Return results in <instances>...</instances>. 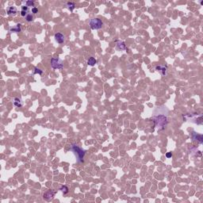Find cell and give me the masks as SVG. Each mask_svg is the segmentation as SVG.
I'll list each match as a JSON object with an SVG mask.
<instances>
[{
	"label": "cell",
	"instance_id": "3957f363",
	"mask_svg": "<svg viewBox=\"0 0 203 203\" xmlns=\"http://www.w3.org/2000/svg\"><path fill=\"white\" fill-rule=\"evenodd\" d=\"M89 25L91 29H100L102 25H103V22L101 19L99 18H93V19H90V22H89Z\"/></svg>",
	"mask_w": 203,
	"mask_h": 203
},
{
	"label": "cell",
	"instance_id": "d6986e66",
	"mask_svg": "<svg viewBox=\"0 0 203 203\" xmlns=\"http://www.w3.org/2000/svg\"><path fill=\"white\" fill-rule=\"evenodd\" d=\"M34 5V1H26L25 2V6H33Z\"/></svg>",
	"mask_w": 203,
	"mask_h": 203
},
{
	"label": "cell",
	"instance_id": "9a60e30c",
	"mask_svg": "<svg viewBox=\"0 0 203 203\" xmlns=\"http://www.w3.org/2000/svg\"><path fill=\"white\" fill-rule=\"evenodd\" d=\"M96 63H97V61L95 60V58H94V57H90L87 60V64L90 65V66H94Z\"/></svg>",
	"mask_w": 203,
	"mask_h": 203
},
{
	"label": "cell",
	"instance_id": "5bb4252c",
	"mask_svg": "<svg viewBox=\"0 0 203 203\" xmlns=\"http://www.w3.org/2000/svg\"><path fill=\"white\" fill-rule=\"evenodd\" d=\"M66 6L68 10H70L71 12H72L74 10V9L75 8V3H72V2H69V3H66Z\"/></svg>",
	"mask_w": 203,
	"mask_h": 203
},
{
	"label": "cell",
	"instance_id": "8992f818",
	"mask_svg": "<svg viewBox=\"0 0 203 203\" xmlns=\"http://www.w3.org/2000/svg\"><path fill=\"white\" fill-rule=\"evenodd\" d=\"M116 44V49L118 50H125L126 49V45L125 41H121V40H116L115 41Z\"/></svg>",
	"mask_w": 203,
	"mask_h": 203
},
{
	"label": "cell",
	"instance_id": "ba28073f",
	"mask_svg": "<svg viewBox=\"0 0 203 203\" xmlns=\"http://www.w3.org/2000/svg\"><path fill=\"white\" fill-rule=\"evenodd\" d=\"M192 138L194 140L198 141L200 144H202V142H203V136L195 133V132H193V133H192Z\"/></svg>",
	"mask_w": 203,
	"mask_h": 203
},
{
	"label": "cell",
	"instance_id": "52a82bcc",
	"mask_svg": "<svg viewBox=\"0 0 203 203\" xmlns=\"http://www.w3.org/2000/svg\"><path fill=\"white\" fill-rule=\"evenodd\" d=\"M155 70L157 71H160V74L163 76H165L167 74V66H161V65H159V66L155 67Z\"/></svg>",
	"mask_w": 203,
	"mask_h": 203
},
{
	"label": "cell",
	"instance_id": "44dd1931",
	"mask_svg": "<svg viewBox=\"0 0 203 203\" xmlns=\"http://www.w3.org/2000/svg\"><path fill=\"white\" fill-rule=\"evenodd\" d=\"M171 156H172V153L171 152H167L166 154V157H167V158H171Z\"/></svg>",
	"mask_w": 203,
	"mask_h": 203
},
{
	"label": "cell",
	"instance_id": "ffe728a7",
	"mask_svg": "<svg viewBox=\"0 0 203 203\" xmlns=\"http://www.w3.org/2000/svg\"><path fill=\"white\" fill-rule=\"evenodd\" d=\"M32 13H33V14H37V13H38V9L37 7H33L32 8Z\"/></svg>",
	"mask_w": 203,
	"mask_h": 203
},
{
	"label": "cell",
	"instance_id": "6da1fadb",
	"mask_svg": "<svg viewBox=\"0 0 203 203\" xmlns=\"http://www.w3.org/2000/svg\"><path fill=\"white\" fill-rule=\"evenodd\" d=\"M71 151L74 153V155L76 157V160L79 163H82L83 162V158L84 155L86 154V151L83 150V148H81L80 147H79L76 145H73L71 147Z\"/></svg>",
	"mask_w": 203,
	"mask_h": 203
},
{
	"label": "cell",
	"instance_id": "ac0fdd59",
	"mask_svg": "<svg viewBox=\"0 0 203 203\" xmlns=\"http://www.w3.org/2000/svg\"><path fill=\"white\" fill-rule=\"evenodd\" d=\"M25 19L27 22H32L33 19H34V17H33L32 14H27V16L25 17Z\"/></svg>",
	"mask_w": 203,
	"mask_h": 203
},
{
	"label": "cell",
	"instance_id": "8fae6325",
	"mask_svg": "<svg viewBox=\"0 0 203 203\" xmlns=\"http://www.w3.org/2000/svg\"><path fill=\"white\" fill-rule=\"evenodd\" d=\"M18 10L15 6H9L6 9V13H7L8 15H15L17 13Z\"/></svg>",
	"mask_w": 203,
	"mask_h": 203
},
{
	"label": "cell",
	"instance_id": "2e32d148",
	"mask_svg": "<svg viewBox=\"0 0 203 203\" xmlns=\"http://www.w3.org/2000/svg\"><path fill=\"white\" fill-rule=\"evenodd\" d=\"M43 73V71L41 70L40 68H34V75H36V74H38V75H41Z\"/></svg>",
	"mask_w": 203,
	"mask_h": 203
},
{
	"label": "cell",
	"instance_id": "7c38bea8",
	"mask_svg": "<svg viewBox=\"0 0 203 203\" xmlns=\"http://www.w3.org/2000/svg\"><path fill=\"white\" fill-rule=\"evenodd\" d=\"M29 8L27 6H22V10H21V15L22 17H26L27 14H29Z\"/></svg>",
	"mask_w": 203,
	"mask_h": 203
},
{
	"label": "cell",
	"instance_id": "30bf717a",
	"mask_svg": "<svg viewBox=\"0 0 203 203\" xmlns=\"http://www.w3.org/2000/svg\"><path fill=\"white\" fill-rule=\"evenodd\" d=\"M55 39H56V41L58 42V43H63L65 40V37L64 36V34H60V33H57V34H55Z\"/></svg>",
	"mask_w": 203,
	"mask_h": 203
},
{
	"label": "cell",
	"instance_id": "5b68a950",
	"mask_svg": "<svg viewBox=\"0 0 203 203\" xmlns=\"http://www.w3.org/2000/svg\"><path fill=\"white\" fill-rule=\"evenodd\" d=\"M56 193V191H54V190H49V191H47L43 194V198L44 200H46L47 201H49L53 198Z\"/></svg>",
	"mask_w": 203,
	"mask_h": 203
},
{
	"label": "cell",
	"instance_id": "4fadbf2b",
	"mask_svg": "<svg viewBox=\"0 0 203 203\" xmlns=\"http://www.w3.org/2000/svg\"><path fill=\"white\" fill-rule=\"evenodd\" d=\"M13 102H14V105L17 107H22L23 106V102L21 99L19 98H14L13 99Z\"/></svg>",
	"mask_w": 203,
	"mask_h": 203
},
{
	"label": "cell",
	"instance_id": "9c48e42d",
	"mask_svg": "<svg viewBox=\"0 0 203 203\" xmlns=\"http://www.w3.org/2000/svg\"><path fill=\"white\" fill-rule=\"evenodd\" d=\"M22 30V24H16L15 25H14L13 27L10 28V32L11 33H19L21 32Z\"/></svg>",
	"mask_w": 203,
	"mask_h": 203
},
{
	"label": "cell",
	"instance_id": "7a4b0ae2",
	"mask_svg": "<svg viewBox=\"0 0 203 203\" xmlns=\"http://www.w3.org/2000/svg\"><path fill=\"white\" fill-rule=\"evenodd\" d=\"M154 122H155V125L156 127H158L159 129H164V127L167 126V117L164 116V115H158V116H155L154 118Z\"/></svg>",
	"mask_w": 203,
	"mask_h": 203
},
{
	"label": "cell",
	"instance_id": "e0dca14e",
	"mask_svg": "<svg viewBox=\"0 0 203 203\" xmlns=\"http://www.w3.org/2000/svg\"><path fill=\"white\" fill-rule=\"evenodd\" d=\"M60 191H62V192H63L64 194H67V193L68 192L69 190H68V188L66 186H61V187H60Z\"/></svg>",
	"mask_w": 203,
	"mask_h": 203
},
{
	"label": "cell",
	"instance_id": "277c9868",
	"mask_svg": "<svg viewBox=\"0 0 203 203\" xmlns=\"http://www.w3.org/2000/svg\"><path fill=\"white\" fill-rule=\"evenodd\" d=\"M51 66L53 69H63L64 62L60 58H52L51 59Z\"/></svg>",
	"mask_w": 203,
	"mask_h": 203
}]
</instances>
